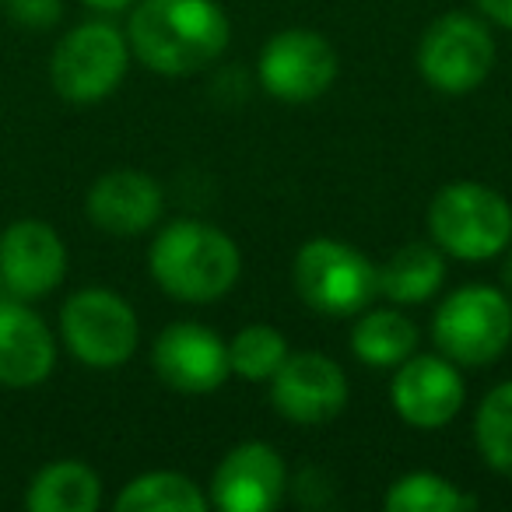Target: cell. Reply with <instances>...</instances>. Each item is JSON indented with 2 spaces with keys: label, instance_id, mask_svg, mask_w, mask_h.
I'll return each instance as SVG.
<instances>
[{
  "label": "cell",
  "instance_id": "cell-9",
  "mask_svg": "<svg viewBox=\"0 0 512 512\" xmlns=\"http://www.w3.org/2000/svg\"><path fill=\"white\" fill-rule=\"evenodd\" d=\"M256 74L271 99L306 106L337 81V50L316 29H281L260 50Z\"/></svg>",
  "mask_w": 512,
  "mask_h": 512
},
{
  "label": "cell",
  "instance_id": "cell-10",
  "mask_svg": "<svg viewBox=\"0 0 512 512\" xmlns=\"http://www.w3.org/2000/svg\"><path fill=\"white\" fill-rule=\"evenodd\" d=\"M463 400H467L463 372L446 355H418L414 351L393 369L390 404L404 425L421 428V432L446 428L463 411Z\"/></svg>",
  "mask_w": 512,
  "mask_h": 512
},
{
  "label": "cell",
  "instance_id": "cell-4",
  "mask_svg": "<svg viewBox=\"0 0 512 512\" xmlns=\"http://www.w3.org/2000/svg\"><path fill=\"white\" fill-rule=\"evenodd\" d=\"M299 299L327 320H348L369 309L379 295L376 264L341 239H309L292 260Z\"/></svg>",
  "mask_w": 512,
  "mask_h": 512
},
{
  "label": "cell",
  "instance_id": "cell-26",
  "mask_svg": "<svg viewBox=\"0 0 512 512\" xmlns=\"http://www.w3.org/2000/svg\"><path fill=\"white\" fill-rule=\"evenodd\" d=\"M81 4H88L92 11H102V15H116V11L134 8L137 0H81Z\"/></svg>",
  "mask_w": 512,
  "mask_h": 512
},
{
  "label": "cell",
  "instance_id": "cell-8",
  "mask_svg": "<svg viewBox=\"0 0 512 512\" xmlns=\"http://www.w3.org/2000/svg\"><path fill=\"white\" fill-rule=\"evenodd\" d=\"M495 36L488 22L463 11L439 15L418 43V74L442 95H470L495 67Z\"/></svg>",
  "mask_w": 512,
  "mask_h": 512
},
{
  "label": "cell",
  "instance_id": "cell-20",
  "mask_svg": "<svg viewBox=\"0 0 512 512\" xmlns=\"http://www.w3.org/2000/svg\"><path fill=\"white\" fill-rule=\"evenodd\" d=\"M211 505L207 491L193 477L176 470H148L123 484L116 495V512H204Z\"/></svg>",
  "mask_w": 512,
  "mask_h": 512
},
{
  "label": "cell",
  "instance_id": "cell-12",
  "mask_svg": "<svg viewBox=\"0 0 512 512\" xmlns=\"http://www.w3.org/2000/svg\"><path fill=\"white\" fill-rule=\"evenodd\" d=\"M348 372L320 351H292L271 376V404L295 425H327L348 407Z\"/></svg>",
  "mask_w": 512,
  "mask_h": 512
},
{
  "label": "cell",
  "instance_id": "cell-5",
  "mask_svg": "<svg viewBox=\"0 0 512 512\" xmlns=\"http://www.w3.org/2000/svg\"><path fill=\"white\" fill-rule=\"evenodd\" d=\"M432 341L439 355L460 369H481L512 344V299L505 288L463 285L439 302L432 316Z\"/></svg>",
  "mask_w": 512,
  "mask_h": 512
},
{
  "label": "cell",
  "instance_id": "cell-11",
  "mask_svg": "<svg viewBox=\"0 0 512 512\" xmlns=\"http://www.w3.org/2000/svg\"><path fill=\"white\" fill-rule=\"evenodd\" d=\"M67 278V246L50 221L22 218L0 232V288L11 299L36 302Z\"/></svg>",
  "mask_w": 512,
  "mask_h": 512
},
{
  "label": "cell",
  "instance_id": "cell-7",
  "mask_svg": "<svg viewBox=\"0 0 512 512\" xmlns=\"http://www.w3.org/2000/svg\"><path fill=\"white\" fill-rule=\"evenodd\" d=\"M60 341L88 369H120L141 344V323L123 295L81 288L60 306Z\"/></svg>",
  "mask_w": 512,
  "mask_h": 512
},
{
  "label": "cell",
  "instance_id": "cell-24",
  "mask_svg": "<svg viewBox=\"0 0 512 512\" xmlns=\"http://www.w3.org/2000/svg\"><path fill=\"white\" fill-rule=\"evenodd\" d=\"M4 11L22 29L43 32L64 18V0H4Z\"/></svg>",
  "mask_w": 512,
  "mask_h": 512
},
{
  "label": "cell",
  "instance_id": "cell-13",
  "mask_svg": "<svg viewBox=\"0 0 512 512\" xmlns=\"http://www.w3.org/2000/svg\"><path fill=\"white\" fill-rule=\"evenodd\" d=\"M151 365H155L158 379L176 393H214L228 376V341L218 330L204 327V323L179 320L169 323L162 334L155 337L151 348Z\"/></svg>",
  "mask_w": 512,
  "mask_h": 512
},
{
  "label": "cell",
  "instance_id": "cell-28",
  "mask_svg": "<svg viewBox=\"0 0 512 512\" xmlns=\"http://www.w3.org/2000/svg\"><path fill=\"white\" fill-rule=\"evenodd\" d=\"M0 4H4V0H0Z\"/></svg>",
  "mask_w": 512,
  "mask_h": 512
},
{
  "label": "cell",
  "instance_id": "cell-18",
  "mask_svg": "<svg viewBox=\"0 0 512 512\" xmlns=\"http://www.w3.org/2000/svg\"><path fill=\"white\" fill-rule=\"evenodd\" d=\"M102 505V481L81 460H53L29 481V512H95Z\"/></svg>",
  "mask_w": 512,
  "mask_h": 512
},
{
  "label": "cell",
  "instance_id": "cell-27",
  "mask_svg": "<svg viewBox=\"0 0 512 512\" xmlns=\"http://www.w3.org/2000/svg\"><path fill=\"white\" fill-rule=\"evenodd\" d=\"M505 260H502V285H505V295L512 299V246L505 249Z\"/></svg>",
  "mask_w": 512,
  "mask_h": 512
},
{
  "label": "cell",
  "instance_id": "cell-15",
  "mask_svg": "<svg viewBox=\"0 0 512 512\" xmlns=\"http://www.w3.org/2000/svg\"><path fill=\"white\" fill-rule=\"evenodd\" d=\"M165 211V190L155 176L141 169H113L92 183L85 214L99 232L116 239H134L158 225Z\"/></svg>",
  "mask_w": 512,
  "mask_h": 512
},
{
  "label": "cell",
  "instance_id": "cell-6",
  "mask_svg": "<svg viewBox=\"0 0 512 512\" xmlns=\"http://www.w3.org/2000/svg\"><path fill=\"white\" fill-rule=\"evenodd\" d=\"M127 67V32H120L113 22H85L57 43L50 57V81L64 102L95 106L123 85Z\"/></svg>",
  "mask_w": 512,
  "mask_h": 512
},
{
  "label": "cell",
  "instance_id": "cell-22",
  "mask_svg": "<svg viewBox=\"0 0 512 512\" xmlns=\"http://www.w3.org/2000/svg\"><path fill=\"white\" fill-rule=\"evenodd\" d=\"M288 355H292L288 337L271 323H249L228 341L232 376L246 379V383H271V376L285 365Z\"/></svg>",
  "mask_w": 512,
  "mask_h": 512
},
{
  "label": "cell",
  "instance_id": "cell-23",
  "mask_svg": "<svg viewBox=\"0 0 512 512\" xmlns=\"http://www.w3.org/2000/svg\"><path fill=\"white\" fill-rule=\"evenodd\" d=\"M474 442L481 460L498 474H512V379L484 393L474 414Z\"/></svg>",
  "mask_w": 512,
  "mask_h": 512
},
{
  "label": "cell",
  "instance_id": "cell-3",
  "mask_svg": "<svg viewBox=\"0 0 512 512\" xmlns=\"http://www.w3.org/2000/svg\"><path fill=\"white\" fill-rule=\"evenodd\" d=\"M428 235L446 256L481 264L512 246V204L474 179L446 183L428 204Z\"/></svg>",
  "mask_w": 512,
  "mask_h": 512
},
{
  "label": "cell",
  "instance_id": "cell-17",
  "mask_svg": "<svg viewBox=\"0 0 512 512\" xmlns=\"http://www.w3.org/2000/svg\"><path fill=\"white\" fill-rule=\"evenodd\" d=\"M379 295L393 306H421L446 281V253L435 242H407L376 267Z\"/></svg>",
  "mask_w": 512,
  "mask_h": 512
},
{
  "label": "cell",
  "instance_id": "cell-25",
  "mask_svg": "<svg viewBox=\"0 0 512 512\" xmlns=\"http://www.w3.org/2000/svg\"><path fill=\"white\" fill-rule=\"evenodd\" d=\"M474 8L481 11L491 25L512 32V0H474Z\"/></svg>",
  "mask_w": 512,
  "mask_h": 512
},
{
  "label": "cell",
  "instance_id": "cell-14",
  "mask_svg": "<svg viewBox=\"0 0 512 512\" xmlns=\"http://www.w3.org/2000/svg\"><path fill=\"white\" fill-rule=\"evenodd\" d=\"M288 488V463L271 442H239L218 463L207 498L221 512H271Z\"/></svg>",
  "mask_w": 512,
  "mask_h": 512
},
{
  "label": "cell",
  "instance_id": "cell-16",
  "mask_svg": "<svg viewBox=\"0 0 512 512\" xmlns=\"http://www.w3.org/2000/svg\"><path fill=\"white\" fill-rule=\"evenodd\" d=\"M57 369V341L46 320L22 299H0V386L32 390Z\"/></svg>",
  "mask_w": 512,
  "mask_h": 512
},
{
  "label": "cell",
  "instance_id": "cell-19",
  "mask_svg": "<svg viewBox=\"0 0 512 512\" xmlns=\"http://www.w3.org/2000/svg\"><path fill=\"white\" fill-rule=\"evenodd\" d=\"M351 351L358 362L372 365V369H397L404 358L418 351V327L411 316L400 309H362L351 327Z\"/></svg>",
  "mask_w": 512,
  "mask_h": 512
},
{
  "label": "cell",
  "instance_id": "cell-2",
  "mask_svg": "<svg viewBox=\"0 0 512 512\" xmlns=\"http://www.w3.org/2000/svg\"><path fill=\"white\" fill-rule=\"evenodd\" d=\"M148 274L169 299L207 306L235 288L242 274V253L232 235L211 221L179 218L151 239Z\"/></svg>",
  "mask_w": 512,
  "mask_h": 512
},
{
  "label": "cell",
  "instance_id": "cell-1",
  "mask_svg": "<svg viewBox=\"0 0 512 512\" xmlns=\"http://www.w3.org/2000/svg\"><path fill=\"white\" fill-rule=\"evenodd\" d=\"M130 57L162 78H190L232 43L218 0H137L127 22Z\"/></svg>",
  "mask_w": 512,
  "mask_h": 512
},
{
  "label": "cell",
  "instance_id": "cell-21",
  "mask_svg": "<svg viewBox=\"0 0 512 512\" xmlns=\"http://www.w3.org/2000/svg\"><path fill=\"white\" fill-rule=\"evenodd\" d=\"M383 505L390 512H470L477 509V498L456 488L449 477L432 474V470H411L397 477L386 488Z\"/></svg>",
  "mask_w": 512,
  "mask_h": 512
}]
</instances>
